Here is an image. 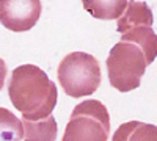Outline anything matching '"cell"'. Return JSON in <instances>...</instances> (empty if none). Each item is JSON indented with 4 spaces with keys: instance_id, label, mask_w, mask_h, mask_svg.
I'll list each match as a JSON object with an SVG mask.
<instances>
[{
    "instance_id": "1",
    "label": "cell",
    "mask_w": 157,
    "mask_h": 141,
    "mask_svg": "<svg viewBox=\"0 0 157 141\" xmlns=\"http://www.w3.org/2000/svg\"><path fill=\"white\" fill-rule=\"evenodd\" d=\"M8 96L14 108L22 113V119L29 121L52 114L58 100L55 83L35 65H22L11 72Z\"/></svg>"
},
{
    "instance_id": "2",
    "label": "cell",
    "mask_w": 157,
    "mask_h": 141,
    "mask_svg": "<svg viewBox=\"0 0 157 141\" xmlns=\"http://www.w3.org/2000/svg\"><path fill=\"white\" fill-rule=\"evenodd\" d=\"M105 65L110 85L120 93H129L140 86L149 63L138 44L120 41L112 47Z\"/></svg>"
},
{
    "instance_id": "3",
    "label": "cell",
    "mask_w": 157,
    "mask_h": 141,
    "mask_svg": "<svg viewBox=\"0 0 157 141\" xmlns=\"http://www.w3.org/2000/svg\"><path fill=\"white\" fill-rule=\"evenodd\" d=\"M58 82L69 97L91 96L101 85L99 61L86 52H72L66 55L58 65Z\"/></svg>"
},
{
    "instance_id": "4",
    "label": "cell",
    "mask_w": 157,
    "mask_h": 141,
    "mask_svg": "<svg viewBox=\"0 0 157 141\" xmlns=\"http://www.w3.org/2000/svg\"><path fill=\"white\" fill-rule=\"evenodd\" d=\"M110 114L102 102L83 100L74 107L61 141H107Z\"/></svg>"
},
{
    "instance_id": "5",
    "label": "cell",
    "mask_w": 157,
    "mask_h": 141,
    "mask_svg": "<svg viewBox=\"0 0 157 141\" xmlns=\"http://www.w3.org/2000/svg\"><path fill=\"white\" fill-rule=\"evenodd\" d=\"M152 22L151 8L145 2L130 0L116 24V32L121 33V41L138 44L146 54L149 65L157 57V35L152 30Z\"/></svg>"
},
{
    "instance_id": "6",
    "label": "cell",
    "mask_w": 157,
    "mask_h": 141,
    "mask_svg": "<svg viewBox=\"0 0 157 141\" xmlns=\"http://www.w3.org/2000/svg\"><path fill=\"white\" fill-rule=\"evenodd\" d=\"M41 0H0V24L11 32H29L41 16Z\"/></svg>"
},
{
    "instance_id": "7",
    "label": "cell",
    "mask_w": 157,
    "mask_h": 141,
    "mask_svg": "<svg viewBox=\"0 0 157 141\" xmlns=\"http://www.w3.org/2000/svg\"><path fill=\"white\" fill-rule=\"evenodd\" d=\"M112 141H157V125L140 121L124 122L116 129Z\"/></svg>"
},
{
    "instance_id": "8",
    "label": "cell",
    "mask_w": 157,
    "mask_h": 141,
    "mask_svg": "<svg viewBox=\"0 0 157 141\" xmlns=\"http://www.w3.org/2000/svg\"><path fill=\"white\" fill-rule=\"evenodd\" d=\"M24 125V141H55L58 127L55 118L49 114V116L36 121L22 119Z\"/></svg>"
},
{
    "instance_id": "9",
    "label": "cell",
    "mask_w": 157,
    "mask_h": 141,
    "mask_svg": "<svg viewBox=\"0 0 157 141\" xmlns=\"http://www.w3.org/2000/svg\"><path fill=\"white\" fill-rule=\"evenodd\" d=\"M127 0H82L83 8L94 19L113 20L120 19L127 8Z\"/></svg>"
},
{
    "instance_id": "10",
    "label": "cell",
    "mask_w": 157,
    "mask_h": 141,
    "mask_svg": "<svg viewBox=\"0 0 157 141\" xmlns=\"http://www.w3.org/2000/svg\"><path fill=\"white\" fill-rule=\"evenodd\" d=\"M22 138V121H19L10 110L0 107V141H21Z\"/></svg>"
},
{
    "instance_id": "11",
    "label": "cell",
    "mask_w": 157,
    "mask_h": 141,
    "mask_svg": "<svg viewBox=\"0 0 157 141\" xmlns=\"http://www.w3.org/2000/svg\"><path fill=\"white\" fill-rule=\"evenodd\" d=\"M6 74H8V68H6V63L3 61V58H0V91L3 89L5 85V79H6Z\"/></svg>"
}]
</instances>
